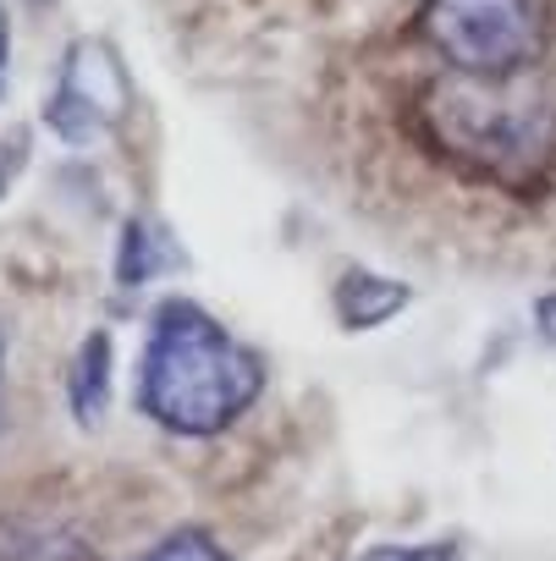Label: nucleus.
<instances>
[{
    "label": "nucleus",
    "instance_id": "obj_1",
    "mask_svg": "<svg viewBox=\"0 0 556 561\" xmlns=\"http://www.w3.org/2000/svg\"><path fill=\"white\" fill-rule=\"evenodd\" d=\"M264 391V358L242 347L198 304H160L138 369V408L177 435H215L237 424Z\"/></svg>",
    "mask_w": 556,
    "mask_h": 561
},
{
    "label": "nucleus",
    "instance_id": "obj_2",
    "mask_svg": "<svg viewBox=\"0 0 556 561\" xmlns=\"http://www.w3.org/2000/svg\"><path fill=\"white\" fill-rule=\"evenodd\" d=\"M512 83H518V72L512 78H463L457 72V83H441L430 94L441 144L501 182L512 176V165H534V160L556 154V116L534 94L523 100Z\"/></svg>",
    "mask_w": 556,
    "mask_h": 561
},
{
    "label": "nucleus",
    "instance_id": "obj_3",
    "mask_svg": "<svg viewBox=\"0 0 556 561\" xmlns=\"http://www.w3.org/2000/svg\"><path fill=\"white\" fill-rule=\"evenodd\" d=\"M424 39L463 78H512L545 56L551 7L545 0H424Z\"/></svg>",
    "mask_w": 556,
    "mask_h": 561
},
{
    "label": "nucleus",
    "instance_id": "obj_4",
    "mask_svg": "<svg viewBox=\"0 0 556 561\" xmlns=\"http://www.w3.org/2000/svg\"><path fill=\"white\" fill-rule=\"evenodd\" d=\"M133 105V83L111 39H72L56 89L45 100V127L61 144H94L105 138Z\"/></svg>",
    "mask_w": 556,
    "mask_h": 561
},
{
    "label": "nucleus",
    "instance_id": "obj_5",
    "mask_svg": "<svg viewBox=\"0 0 556 561\" xmlns=\"http://www.w3.org/2000/svg\"><path fill=\"white\" fill-rule=\"evenodd\" d=\"M408 287L402 280H386V275H370V270H348L342 287H337V314L348 331H375L386 325L397 309H408Z\"/></svg>",
    "mask_w": 556,
    "mask_h": 561
},
{
    "label": "nucleus",
    "instance_id": "obj_6",
    "mask_svg": "<svg viewBox=\"0 0 556 561\" xmlns=\"http://www.w3.org/2000/svg\"><path fill=\"white\" fill-rule=\"evenodd\" d=\"M67 391H72L78 424H100V419H105V408H111V336H105V331L83 336Z\"/></svg>",
    "mask_w": 556,
    "mask_h": 561
},
{
    "label": "nucleus",
    "instance_id": "obj_7",
    "mask_svg": "<svg viewBox=\"0 0 556 561\" xmlns=\"http://www.w3.org/2000/svg\"><path fill=\"white\" fill-rule=\"evenodd\" d=\"M133 561H231L204 528H177V534H166L160 545H149L144 556H133Z\"/></svg>",
    "mask_w": 556,
    "mask_h": 561
},
{
    "label": "nucleus",
    "instance_id": "obj_8",
    "mask_svg": "<svg viewBox=\"0 0 556 561\" xmlns=\"http://www.w3.org/2000/svg\"><path fill=\"white\" fill-rule=\"evenodd\" d=\"M155 237L144 220H127V237H122V287H144V280L155 275Z\"/></svg>",
    "mask_w": 556,
    "mask_h": 561
},
{
    "label": "nucleus",
    "instance_id": "obj_9",
    "mask_svg": "<svg viewBox=\"0 0 556 561\" xmlns=\"http://www.w3.org/2000/svg\"><path fill=\"white\" fill-rule=\"evenodd\" d=\"M23 561H94V550H89V545H78L72 534L34 528V539L23 545Z\"/></svg>",
    "mask_w": 556,
    "mask_h": 561
},
{
    "label": "nucleus",
    "instance_id": "obj_10",
    "mask_svg": "<svg viewBox=\"0 0 556 561\" xmlns=\"http://www.w3.org/2000/svg\"><path fill=\"white\" fill-rule=\"evenodd\" d=\"M457 545H370L359 561H452Z\"/></svg>",
    "mask_w": 556,
    "mask_h": 561
},
{
    "label": "nucleus",
    "instance_id": "obj_11",
    "mask_svg": "<svg viewBox=\"0 0 556 561\" xmlns=\"http://www.w3.org/2000/svg\"><path fill=\"white\" fill-rule=\"evenodd\" d=\"M534 325H540V336H545V342H556V293L534 304Z\"/></svg>",
    "mask_w": 556,
    "mask_h": 561
},
{
    "label": "nucleus",
    "instance_id": "obj_12",
    "mask_svg": "<svg viewBox=\"0 0 556 561\" xmlns=\"http://www.w3.org/2000/svg\"><path fill=\"white\" fill-rule=\"evenodd\" d=\"M7 67H12V23H7V7H0V89H7Z\"/></svg>",
    "mask_w": 556,
    "mask_h": 561
},
{
    "label": "nucleus",
    "instance_id": "obj_13",
    "mask_svg": "<svg viewBox=\"0 0 556 561\" xmlns=\"http://www.w3.org/2000/svg\"><path fill=\"white\" fill-rule=\"evenodd\" d=\"M0 402H7V336H0Z\"/></svg>",
    "mask_w": 556,
    "mask_h": 561
}]
</instances>
